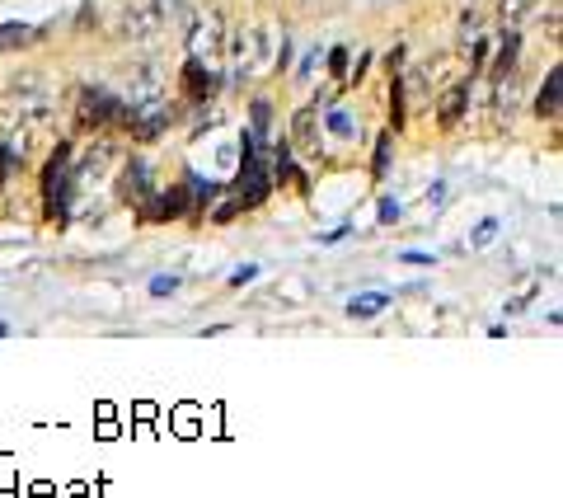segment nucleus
<instances>
[{
  "instance_id": "obj_10",
  "label": "nucleus",
  "mask_w": 563,
  "mask_h": 498,
  "mask_svg": "<svg viewBox=\"0 0 563 498\" xmlns=\"http://www.w3.org/2000/svg\"><path fill=\"white\" fill-rule=\"evenodd\" d=\"M385 301H390L385 292H366V296H357V301H352V315H362V320H366V315H376V311H381Z\"/></svg>"
},
{
  "instance_id": "obj_14",
  "label": "nucleus",
  "mask_w": 563,
  "mask_h": 498,
  "mask_svg": "<svg viewBox=\"0 0 563 498\" xmlns=\"http://www.w3.org/2000/svg\"><path fill=\"white\" fill-rule=\"evenodd\" d=\"M254 127H259V132H268V99H259V104H254Z\"/></svg>"
},
{
  "instance_id": "obj_13",
  "label": "nucleus",
  "mask_w": 563,
  "mask_h": 498,
  "mask_svg": "<svg viewBox=\"0 0 563 498\" xmlns=\"http://www.w3.org/2000/svg\"><path fill=\"white\" fill-rule=\"evenodd\" d=\"M526 5H531V0H498V10H503L507 19H517L521 10H526Z\"/></svg>"
},
{
  "instance_id": "obj_9",
  "label": "nucleus",
  "mask_w": 563,
  "mask_h": 498,
  "mask_svg": "<svg viewBox=\"0 0 563 498\" xmlns=\"http://www.w3.org/2000/svg\"><path fill=\"white\" fill-rule=\"evenodd\" d=\"M122 193H127V198H146V165H132V170H127V179H122Z\"/></svg>"
},
{
  "instance_id": "obj_16",
  "label": "nucleus",
  "mask_w": 563,
  "mask_h": 498,
  "mask_svg": "<svg viewBox=\"0 0 563 498\" xmlns=\"http://www.w3.org/2000/svg\"><path fill=\"white\" fill-rule=\"evenodd\" d=\"M151 292H155V296H165V292H174V278H155V282H151Z\"/></svg>"
},
{
  "instance_id": "obj_3",
  "label": "nucleus",
  "mask_w": 563,
  "mask_h": 498,
  "mask_svg": "<svg viewBox=\"0 0 563 498\" xmlns=\"http://www.w3.org/2000/svg\"><path fill=\"white\" fill-rule=\"evenodd\" d=\"M113 118H122V99H113L108 90H85L80 94V123L104 127V123H113Z\"/></svg>"
},
{
  "instance_id": "obj_4",
  "label": "nucleus",
  "mask_w": 563,
  "mask_h": 498,
  "mask_svg": "<svg viewBox=\"0 0 563 498\" xmlns=\"http://www.w3.org/2000/svg\"><path fill=\"white\" fill-rule=\"evenodd\" d=\"M155 15H160V24H174V29H188V19H193V0H151Z\"/></svg>"
},
{
  "instance_id": "obj_5",
  "label": "nucleus",
  "mask_w": 563,
  "mask_h": 498,
  "mask_svg": "<svg viewBox=\"0 0 563 498\" xmlns=\"http://www.w3.org/2000/svg\"><path fill=\"white\" fill-rule=\"evenodd\" d=\"M535 113H540V118H559V71H549L545 90L535 94Z\"/></svg>"
},
{
  "instance_id": "obj_11",
  "label": "nucleus",
  "mask_w": 563,
  "mask_h": 498,
  "mask_svg": "<svg viewBox=\"0 0 563 498\" xmlns=\"http://www.w3.org/2000/svg\"><path fill=\"white\" fill-rule=\"evenodd\" d=\"M512 62H517V33H507L503 52H498V76H507V71H512Z\"/></svg>"
},
{
  "instance_id": "obj_12",
  "label": "nucleus",
  "mask_w": 563,
  "mask_h": 498,
  "mask_svg": "<svg viewBox=\"0 0 563 498\" xmlns=\"http://www.w3.org/2000/svg\"><path fill=\"white\" fill-rule=\"evenodd\" d=\"M29 38H33L29 29H19V24H10V29L0 33V47H24V43H29Z\"/></svg>"
},
{
  "instance_id": "obj_8",
  "label": "nucleus",
  "mask_w": 563,
  "mask_h": 498,
  "mask_svg": "<svg viewBox=\"0 0 563 498\" xmlns=\"http://www.w3.org/2000/svg\"><path fill=\"white\" fill-rule=\"evenodd\" d=\"M465 94H470V90H465V85H456V90H451V94L442 99V109H437V118H442L446 127H451V123L460 118V113H465Z\"/></svg>"
},
{
  "instance_id": "obj_1",
  "label": "nucleus",
  "mask_w": 563,
  "mask_h": 498,
  "mask_svg": "<svg viewBox=\"0 0 563 498\" xmlns=\"http://www.w3.org/2000/svg\"><path fill=\"white\" fill-rule=\"evenodd\" d=\"M188 57L193 62H207L216 66V57H221V47H226V29H221V15L216 10H193V19H188Z\"/></svg>"
},
{
  "instance_id": "obj_15",
  "label": "nucleus",
  "mask_w": 563,
  "mask_h": 498,
  "mask_svg": "<svg viewBox=\"0 0 563 498\" xmlns=\"http://www.w3.org/2000/svg\"><path fill=\"white\" fill-rule=\"evenodd\" d=\"M254 273H259V268H249V264H244V268H240V273H235V278H230V282H235V287H244V282H254Z\"/></svg>"
},
{
  "instance_id": "obj_6",
  "label": "nucleus",
  "mask_w": 563,
  "mask_h": 498,
  "mask_svg": "<svg viewBox=\"0 0 563 498\" xmlns=\"http://www.w3.org/2000/svg\"><path fill=\"white\" fill-rule=\"evenodd\" d=\"M183 203H188V193H183V188H169L165 198H155V203L146 207V212H151V217H179Z\"/></svg>"
},
{
  "instance_id": "obj_2",
  "label": "nucleus",
  "mask_w": 563,
  "mask_h": 498,
  "mask_svg": "<svg viewBox=\"0 0 563 498\" xmlns=\"http://www.w3.org/2000/svg\"><path fill=\"white\" fill-rule=\"evenodd\" d=\"M268 188H273V179H268V170L259 165V156H254V141L244 137V170H240V184H235V207H254L268 198Z\"/></svg>"
},
{
  "instance_id": "obj_7",
  "label": "nucleus",
  "mask_w": 563,
  "mask_h": 498,
  "mask_svg": "<svg viewBox=\"0 0 563 498\" xmlns=\"http://www.w3.org/2000/svg\"><path fill=\"white\" fill-rule=\"evenodd\" d=\"M296 141H301L305 151H320V137H315V109L296 113Z\"/></svg>"
}]
</instances>
